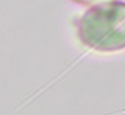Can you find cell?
<instances>
[{
	"instance_id": "cell-1",
	"label": "cell",
	"mask_w": 125,
	"mask_h": 115,
	"mask_svg": "<svg viewBox=\"0 0 125 115\" xmlns=\"http://www.w3.org/2000/svg\"><path fill=\"white\" fill-rule=\"evenodd\" d=\"M81 42L100 52L125 48V3L110 1L87 9L77 23Z\"/></svg>"
},
{
	"instance_id": "cell-2",
	"label": "cell",
	"mask_w": 125,
	"mask_h": 115,
	"mask_svg": "<svg viewBox=\"0 0 125 115\" xmlns=\"http://www.w3.org/2000/svg\"><path fill=\"white\" fill-rule=\"evenodd\" d=\"M74 1L79 3L82 5H100V4H104V3L114 1V0H74Z\"/></svg>"
}]
</instances>
